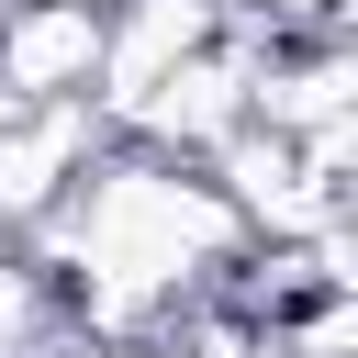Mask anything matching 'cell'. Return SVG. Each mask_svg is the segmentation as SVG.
Here are the masks:
<instances>
[{
  "label": "cell",
  "instance_id": "5b68a950",
  "mask_svg": "<svg viewBox=\"0 0 358 358\" xmlns=\"http://www.w3.org/2000/svg\"><path fill=\"white\" fill-rule=\"evenodd\" d=\"M257 11H268V34L280 22H336V0H257Z\"/></svg>",
  "mask_w": 358,
  "mask_h": 358
},
{
  "label": "cell",
  "instance_id": "277c9868",
  "mask_svg": "<svg viewBox=\"0 0 358 358\" xmlns=\"http://www.w3.org/2000/svg\"><path fill=\"white\" fill-rule=\"evenodd\" d=\"M213 34H224V0H134L123 22L101 11V67H90V78H101V123H123V112H134L190 45H213Z\"/></svg>",
  "mask_w": 358,
  "mask_h": 358
},
{
  "label": "cell",
  "instance_id": "7a4b0ae2",
  "mask_svg": "<svg viewBox=\"0 0 358 358\" xmlns=\"http://www.w3.org/2000/svg\"><path fill=\"white\" fill-rule=\"evenodd\" d=\"M268 45H280V34H268ZM246 78H257V34H235V45L213 34V45H190V56L123 112V134H145L157 157H213V145L246 123Z\"/></svg>",
  "mask_w": 358,
  "mask_h": 358
},
{
  "label": "cell",
  "instance_id": "6da1fadb",
  "mask_svg": "<svg viewBox=\"0 0 358 358\" xmlns=\"http://www.w3.org/2000/svg\"><path fill=\"white\" fill-rule=\"evenodd\" d=\"M45 224L78 257V313L90 324H145L190 280H213L235 257V235H246L235 201L213 179H190L179 157H157V145L145 157H90Z\"/></svg>",
  "mask_w": 358,
  "mask_h": 358
},
{
  "label": "cell",
  "instance_id": "3957f363",
  "mask_svg": "<svg viewBox=\"0 0 358 358\" xmlns=\"http://www.w3.org/2000/svg\"><path fill=\"white\" fill-rule=\"evenodd\" d=\"M90 157H101V112H90V101L0 112V235H11V224H45Z\"/></svg>",
  "mask_w": 358,
  "mask_h": 358
}]
</instances>
